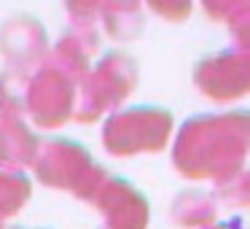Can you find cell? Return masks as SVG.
<instances>
[{
	"mask_svg": "<svg viewBox=\"0 0 250 229\" xmlns=\"http://www.w3.org/2000/svg\"><path fill=\"white\" fill-rule=\"evenodd\" d=\"M245 54H218L205 60L196 70V84L205 94L215 100L239 97L248 89V70Z\"/></svg>",
	"mask_w": 250,
	"mask_h": 229,
	"instance_id": "6",
	"label": "cell"
},
{
	"mask_svg": "<svg viewBox=\"0 0 250 229\" xmlns=\"http://www.w3.org/2000/svg\"><path fill=\"white\" fill-rule=\"evenodd\" d=\"M35 173L38 181L54 189L73 191L76 197L89 202L100 181L105 178V170L97 167L83 146L73 140H49L35 151Z\"/></svg>",
	"mask_w": 250,
	"mask_h": 229,
	"instance_id": "2",
	"label": "cell"
},
{
	"mask_svg": "<svg viewBox=\"0 0 250 229\" xmlns=\"http://www.w3.org/2000/svg\"><path fill=\"white\" fill-rule=\"evenodd\" d=\"M30 197V181L22 170L0 167V218L14 216Z\"/></svg>",
	"mask_w": 250,
	"mask_h": 229,
	"instance_id": "10",
	"label": "cell"
},
{
	"mask_svg": "<svg viewBox=\"0 0 250 229\" xmlns=\"http://www.w3.org/2000/svg\"><path fill=\"white\" fill-rule=\"evenodd\" d=\"M172 116L162 108H129L113 114L105 124V148L116 157L162 151L167 143Z\"/></svg>",
	"mask_w": 250,
	"mask_h": 229,
	"instance_id": "3",
	"label": "cell"
},
{
	"mask_svg": "<svg viewBox=\"0 0 250 229\" xmlns=\"http://www.w3.org/2000/svg\"><path fill=\"white\" fill-rule=\"evenodd\" d=\"M70 3V11L76 17H83V14H94L100 8V0H67Z\"/></svg>",
	"mask_w": 250,
	"mask_h": 229,
	"instance_id": "13",
	"label": "cell"
},
{
	"mask_svg": "<svg viewBox=\"0 0 250 229\" xmlns=\"http://www.w3.org/2000/svg\"><path fill=\"white\" fill-rule=\"evenodd\" d=\"M172 221L178 227H210L215 221V202L205 191H183L172 202Z\"/></svg>",
	"mask_w": 250,
	"mask_h": 229,
	"instance_id": "8",
	"label": "cell"
},
{
	"mask_svg": "<svg viewBox=\"0 0 250 229\" xmlns=\"http://www.w3.org/2000/svg\"><path fill=\"white\" fill-rule=\"evenodd\" d=\"M35 151H38V140L19 121V114L0 111V167H27L33 164Z\"/></svg>",
	"mask_w": 250,
	"mask_h": 229,
	"instance_id": "7",
	"label": "cell"
},
{
	"mask_svg": "<svg viewBox=\"0 0 250 229\" xmlns=\"http://www.w3.org/2000/svg\"><path fill=\"white\" fill-rule=\"evenodd\" d=\"M248 154V119L196 116L183 127L175 143V167L186 178H212L215 183L242 173Z\"/></svg>",
	"mask_w": 250,
	"mask_h": 229,
	"instance_id": "1",
	"label": "cell"
},
{
	"mask_svg": "<svg viewBox=\"0 0 250 229\" xmlns=\"http://www.w3.org/2000/svg\"><path fill=\"white\" fill-rule=\"evenodd\" d=\"M0 229H6V227H0Z\"/></svg>",
	"mask_w": 250,
	"mask_h": 229,
	"instance_id": "15",
	"label": "cell"
},
{
	"mask_svg": "<svg viewBox=\"0 0 250 229\" xmlns=\"http://www.w3.org/2000/svg\"><path fill=\"white\" fill-rule=\"evenodd\" d=\"M212 229H239V224H221V227H212Z\"/></svg>",
	"mask_w": 250,
	"mask_h": 229,
	"instance_id": "14",
	"label": "cell"
},
{
	"mask_svg": "<svg viewBox=\"0 0 250 229\" xmlns=\"http://www.w3.org/2000/svg\"><path fill=\"white\" fill-rule=\"evenodd\" d=\"M239 6H242V0H205V8L215 19H229V11Z\"/></svg>",
	"mask_w": 250,
	"mask_h": 229,
	"instance_id": "12",
	"label": "cell"
},
{
	"mask_svg": "<svg viewBox=\"0 0 250 229\" xmlns=\"http://www.w3.org/2000/svg\"><path fill=\"white\" fill-rule=\"evenodd\" d=\"M135 84V65L124 54H108L97 68V84H86L81 100L76 105L78 121H94L100 114L113 108L121 97H126Z\"/></svg>",
	"mask_w": 250,
	"mask_h": 229,
	"instance_id": "4",
	"label": "cell"
},
{
	"mask_svg": "<svg viewBox=\"0 0 250 229\" xmlns=\"http://www.w3.org/2000/svg\"><path fill=\"white\" fill-rule=\"evenodd\" d=\"M151 6L156 14L167 19H183L188 17V0H151Z\"/></svg>",
	"mask_w": 250,
	"mask_h": 229,
	"instance_id": "11",
	"label": "cell"
},
{
	"mask_svg": "<svg viewBox=\"0 0 250 229\" xmlns=\"http://www.w3.org/2000/svg\"><path fill=\"white\" fill-rule=\"evenodd\" d=\"M6 35H14V38L11 41L3 38V51H6L8 57H17V60H22V57L33 60L46 44L43 30H41V24L33 22V19H17V22L6 24Z\"/></svg>",
	"mask_w": 250,
	"mask_h": 229,
	"instance_id": "9",
	"label": "cell"
},
{
	"mask_svg": "<svg viewBox=\"0 0 250 229\" xmlns=\"http://www.w3.org/2000/svg\"><path fill=\"white\" fill-rule=\"evenodd\" d=\"M97 210L105 216V229H146L148 227V202L132 183L105 173L94 194L89 197Z\"/></svg>",
	"mask_w": 250,
	"mask_h": 229,
	"instance_id": "5",
	"label": "cell"
},
{
	"mask_svg": "<svg viewBox=\"0 0 250 229\" xmlns=\"http://www.w3.org/2000/svg\"><path fill=\"white\" fill-rule=\"evenodd\" d=\"M0 227H3V224H0Z\"/></svg>",
	"mask_w": 250,
	"mask_h": 229,
	"instance_id": "16",
	"label": "cell"
}]
</instances>
